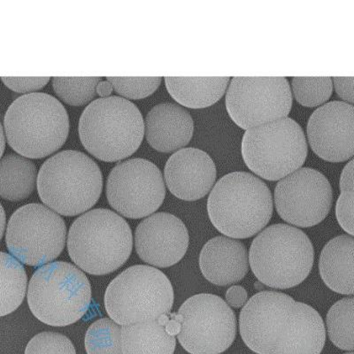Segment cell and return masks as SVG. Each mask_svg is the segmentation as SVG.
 Listing matches in <instances>:
<instances>
[{
	"mask_svg": "<svg viewBox=\"0 0 354 354\" xmlns=\"http://www.w3.org/2000/svg\"><path fill=\"white\" fill-rule=\"evenodd\" d=\"M308 153L304 131L289 117L248 129L243 137L246 166L268 181H278L299 169Z\"/></svg>",
	"mask_w": 354,
	"mask_h": 354,
	"instance_id": "10",
	"label": "cell"
},
{
	"mask_svg": "<svg viewBox=\"0 0 354 354\" xmlns=\"http://www.w3.org/2000/svg\"><path fill=\"white\" fill-rule=\"evenodd\" d=\"M27 274L21 262L0 252V317L12 314L26 295Z\"/></svg>",
	"mask_w": 354,
	"mask_h": 354,
	"instance_id": "25",
	"label": "cell"
},
{
	"mask_svg": "<svg viewBox=\"0 0 354 354\" xmlns=\"http://www.w3.org/2000/svg\"><path fill=\"white\" fill-rule=\"evenodd\" d=\"M181 322L179 343L191 354H220L236 339L235 313L220 297L202 293L191 297L170 314Z\"/></svg>",
	"mask_w": 354,
	"mask_h": 354,
	"instance_id": "11",
	"label": "cell"
},
{
	"mask_svg": "<svg viewBox=\"0 0 354 354\" xmlns=\"http://www.w3.org/2000/svg\"><path fill=\"white\" fill-rule=\"evenodd\" d=\"M166 197L159 167L151 161L131 159L116 165L106 182V198L113 209L129 219L153 214Z\"/></svg>",
	"mask_w": 354,
	"mask_h": 354,
	"instance_id": "14",
	"label": "cell"
},
{
	"mask_svg": "<svg viewBox=\"0 0 354 354\" xmlns=\"http://www.w3.org/2000/svg\"><path fill=\"white\" fill-rule=\"evenodd\" d=\"M211 223L227 238L245 239L261 232L273 214V198L267 185L246 172L221 177L207 201Z\"/></svg>",
	"mask_w": 354,
	"mask_h": 354,
	"instance_id": "2",
	"label": "cell"
},
{
	"mask_svg": "<svg viewBox=\"0 0 354 354\" xmlns=\"http://www.w3.org/2000/svg\"><path fill=\"white\" fill-rule=\"evenodd\" d=\"M64 220L41 204L19 208L8 221L6 243L17 260L31 267L55 261L65 248Z\"/></svg>",
	"mask_w": 354,
	"mask_h": 354,
	"instance_id": "12",
	"label": "cell"
},
{
	"mask_svg": "<svg viewBox=\"0 0 354 354\" xmlns=\"http://www.w3.org/2000/svg\"><path fill=\"white\" fill-rule=\"evenodd\" d=\"M5 148H6L5 133H4V129H3L1 123H0V160H1L3 153H4Z\"/></svg>",
	"mask_w": 354,
	"mask_h": 354,
	"instance_id": "40",
	"label": "cell"
},
{
	"mask_svg": "<svg viewBox=\"0 0 354 354\" xmlns=\"http://www.w3.org/2000/svg\"><path fill=\"white\" fill-rule=\"evenodd\" d=\"M254 288L256 290H260V292H263L264 284L261 283L260 281H257V282L254 283Z\"/></svg>",
	"mask_w": 354,
	"mask_h": 354,
	"instance_id": "41",
	"label": "cell"
},
{
	"mask_svg": "<svg viewBox=\"0 0 354 354\" xmlns=\"http://www.w3.org/2000/svg\"><path fill=\"white\" fill-rule=\"evenodd\" d=\"M274 198L277 213L284 221L296 227H310L328 216L333 192L324 174L300 167L278 182Z\"/></svg>",
	"mask_w": 354,
	"mask_h": 354,
	"instance_id": "15",
	"label": "cell"
},
{
	"mask_svg": "<svg viewBox=\"0 0 354 354\" xmlns=\"http://www.w3.org/2000/svg\"><path fill=\"white\" fill-rule=\"evenodd\" d=\"M113 91L112 84L109 81L101 80L96 87V93L101 97H111Z\"/></svg>",
	"mask_w": 354,
	"mask_h": 354,
	"instance_id": "38",
	"label": "cell"
},
{
	"mask_svg": "<svg viewBox=\"0 0 354 354\" xmlns=\"http://www.w3.org/2000/svg\"><path fill=\"white\" fill-rule=\"evenodd\" d=\"M1 79L6 87L18 93L39 91L50 81V77H1Z\"/></svg>",
	"mask_w": 354,
	"mask_h": 354,
	"instance_id": "33",
	"label": "cell"
},
{
	"mask_svg": "<svg viewBox=\"0 0 354 354\" xmlns=\"http://www.w3.org/2000/svg\"><path fill=\"white\" fill-rule=\"evenodd\" d=\"M352 104L332 101L310 116L308 138L315 153L330 162L352 159L354 150Z\"/></svg>",
	"mask_w": 354,
	"mask_h": 354,
	"instance_id": "16",
	"label": "cell"
},
{
	"mask_svg": "<svg viewBox=\"0 0 354 354\" xmlns=\"http://www.w3.org/2000/svg\"><path fill=\"white\" fill-rule=\"evenodd\" d=\"M353 163L354 160H351L346 167H344L342 174H341L339 181L341 192L354 191Z\"/></svg>",
	"mask_w": 354,
	"mask_h": 354,
	"instance_id": "36",
	"label": "cell"
},
{
	"mask_svg": "<svg viewBox=\"0 0 354 354\" xmlns=\"http://www.w3.org/2000/svg\"><path fill=\"white\" fill-rule=\"evenodd\" d=\"M173 304L169 278L150 266L127 268L110 283L105 294L107 314L121 326L157 320L169 315Z\"/></svg>",
	"mask_w": 354,
	"mask_h": 354,
	"instance_id": "9",
	"label": "cell"
},
{
	"mask_svg": "<svg viewBox=\"0 0 354 354\" xmlns=\"http://www.w3.org/2000/svg\"><path fill=\"white\" fill-rule=\"evenodd\" d=\"M91 287L83 271L55 261L35 272L28 303L35 317L50 326L65 327L83 318L90 308Z\"/></svg>",
	"mask_w": 354,
	"mask_h": 354,
	"instance_id": "8",
	"label": "cell"
},
{
	"mask_svg": "<svg viewBox=\"0 0 354 354\" xmlns=\"http://www.w3.org/2000/svg\"><path fill=\"white\" fill-rule=\"evenodd\" d=\"M226 303L234 308H241L248 301V293L245 288L239 286H233L227 290Z\"/></svg>",
	"mask_w": 354,
	"mask_h": 354,
	"instance_id": "35",
	"label": "cell"
},
{
	"mask_svg": "<svg viewBox=\"0 0 354 354\" xmlns=\"http://www.w3.org/2000/svg\"><path fill=\"white\" fill-rule=\"evenodd\" d=\"M239 330L258 354H321L326 341L322 316L282 292L263 290L243 306Z\"/></svg>",
	"mask_w": 354,
	"mask_h": 354,
	"instance_id": "1",
	"label": "cell"
},
{
	"mask_svg": "<svg viewBox=\"0 0 354 354\" xmlns=\"http://www.w3.org/2000/svg\"><path fill=\"white\" fill-rule=\"evenodd\" d=\"M133 238L127 221L115 212L94 209L78 217L68 232V251L82 270L94 276L113 273L128 261Z\"/></svg>",
	"mask_w": 354,
	"mask_h": 354,
	"instance_id": "5",
	"label": "cell"
},
{
	"mask_svg": "<svg viewBox=\"0 0 354 354\" xmlns=\"http://www.w3.org/2000/svg\"><path fill=\"white\" fill-rule=\"evenodd\" d=\"M344 354H353V352H350V353H344Z\"/></svg>",
	"mask_w": 354,
	"mask_h": 354,
	"instance_id": "42",
	"label": "cell"
},
{
	"mask_svg": "<svg viewBox=\"0 0 354 354\" xmlns=\"http://www.w3.org/2000/svg\"><path fill=\"white\" fill-rule=\"evenodd\" d=\"M79 136L85 149L106 162L126 159L143 142V115L135 104L121 97H100L84 109Z\"/></svg>",
	"mask_w": 354,
	"mask_h": 354,
	"instance_id": "3",
	"label": "cell"
},
{
	"mask_svg": "<svg viewBox=\"0 0 354 354\" xmlns=\"http://www.w3.org/2000/svg\"><path fill=\"white\" fill-rule=\"evenodd\" d=\"M176 337L167 334L157 320L122 328V354H174Z\"/></svg>",
	"mask_w": 354,
	"mask_h": 354,
	"instance_id": "23",
	"label": "cell"
},
{
	"mask_svg": "<svg viewBox=\"0 0 354 354\" xmlns=\"http://www.w3.org/2000/svg\"><path fill=\"white\" fill-rule=\"evenodd\" d=\"M101 77H53V87L57 96L68 105L79 106L96 96Z\"/></svg>",
	"mask_w": 354,
	"mask_h": 354,
	"instance_id": "28",
	"label": "cell"
},
{
	"mask_svg": "<svg viewBox=\"0 0 354 354\" xmlns=\"http://www.w3.org/2000/svg\"><path fill=\"white\" fill-rule=\"evenodd\" d=\"M187 227L179 218L169 213L153 214L137 227L135 248L145 263L169 268L178 263L187 252Z\"/></svg>",
	"mask_w": 354,
	"mask_h": 354,
	"instance_id": "17",
	"label": "cell"
},
{
	"mask_svg": "<svg viewBox=\"0 0 354 354\" xmlns=\"http://www.w3.org/2000/svg\"><path fill=\"white\" fill-rule=\"evenodd\" d=\"M194 123L187 110L173 103H161L145 117V135L148 143L160 153L181 150L192 140Z\"/></svg>",
	"mask_w": 354,
	"mask_h": 354,
	"instance_id": "20",
	"label": "cell"
},
{
	"mask_svg": "<svg viewBox=\"0 0 354 354\" xmlns=\"http://www.w3.org/2000/svg\"><path fill=\"white\" fill-rule=\"evenodd\" d=\"M113 90L129 100H142L153 94L161 84V77H106Z\"/></svg>",
	"mask_w": 354,
	"mask_h": 354,
	"instance_id": "30",
	"label": "cell"
},
{
	"mask_svg": "<svg viewBox=\"0 0 354 354\" xmlns=\"http://www.w3.org/2000/svg\"><path fill=\"white\" fill-rule=\"evenodd\" d=\"M332 84H334L336 93L341 99L346 103H353V77H333Z\"/></svg>",
	"mask_w": 354,
	"mask_h": 354,
	"instance_id": "34",
	"label": "cell"
},
{
	"mask_svg": "<svg viewBox=\"0 0 354 354\" xmlns=\"http://www.w3.org/2000/svg\"><path fill=\"white\" fill-rule=\"evenodd\" d=\"M354 191L341 192L336 205V216L344 232L353 236Z\"/></svg>",
	"mask_w": 354,
	"mask_h": 354,
	"instance_id": "32",
	"label": "cell"
},
{
	"mask_svg": "<svg viewBox=\"0 0 354 354\" xmlns=\"http://www.w3.org/2000/svg\"><path fill=\"white\" fill-rule=\"evenodd\" d=\"M25 354H77L74 344L64 335L42 332L28 342Z\"/></svg>",
	"mask_w": 354,
	"mask_h": 354,
	"instance_id": "31",
	"label": "cell"
},
{
	"mask_svg": "<svg viewBox=\"0 0 354 354\" xmlns=\"http://www.w3.org/2000/svg\"><path fill=\"white\" fill-rule=\"evenodd\" d=\"M6 227V213L4 208H3L2 205L0 204V240L2 239L3 236H4Z\"/></svg>",
	"mask_w": 354,
	"mask_h": 354,
	"instance_id": "39",
	"label": "cell"
},
{
	"mask_svg": "<svg viewBox=\"0 0 354 354\" xmlns=\"http://www.w3.org/2000/svg\"><path fill=\"white\" fill-rule=\"evenodd\" d=\"M292 106V93L286 77H234L227 88V113L246 131L286 118Z\"/></svg>",
	"mask_w": 354,
	"mask_h": 354,
	"instance_id": "13",
	"label": "cell"
},
{
	"mask_svg": "<svg viewBox=\"0 0 354 354\" xmlns=\"http://www.w3.org/2000/svg\"><path fill=\"white\" fill-rule=\"evenodd\" d=\"M6 139L25 158L49 156L66 143L69 117L61 102L49 94L36 93L18 97L6 111Z\"/></svg>",
	"mask_w": 354,
	"mask_h": 354,
	"instance_id": "4",
	"label": "cell"
},
{
	"mask_svg": "<svg viewBox=\"0 0 354 354\" xmlns=\"http://www.w3.org/2000/svg\"><path fill=\"white\" fill-rule=\"evenodd\" d=\"M199 268L205 279L216 286L239 283L249 271L248 249L238 239L216 236L202 248Z\"/></svg>",
	"mask_w": 354,
	"mask_h": 354,
	"instance_id": "19",
	"label": "cell"
},
{
	"mask_svg": "<svg viewBox=\"0 0 354 354\" xmlns=\"http://www.w3.org/2000/svg\"><path fill=\"white\" fill-rule=\"evenodd\" d=\"M353 298H344L335 303L327 315V330L332 343L341 350L353 352Z\"/></svg>",
	"mask_w": 354,
	"mask_h": 354,
	"instance_id": "26",
	"label": "cell"
},
{
	"mask_svg": "<svg viewBox=\"0 0 354 354\" xmlns=\"http://www.w3.org/2000/svg\"><path fill=\"white\" fill-rule=\"evenodd\" d=\"M37 182V167L27 158L8 153L0 160V197L9 201H24L35 191Z\"/></svg>",
	"mask_w": 354,
	"mask_h": 354,
	"instance_id": "24",
	"label": "cell"
},
{
	"mask_svg": "<svg viewBox=\"0 0 354 354\" xmlns=\"http://www.w3.org/2000/svg\"><path fill=\"white\" fill-rule=\"evenodd\" d=\"M353 236H337L321 252L319 270L326 286L335 292L353 295Z\"/></svg>",
	"mask_w": 354,
	"mask_h": 354,
	"instance_id": "21",
	"label": "cell"
},
{
	"mask_svg": "<svg viewBox=\"0 0 354 354\" xmlns=\"http://www.w3.org/2000/svg\"><path fill=\"white\" fill-rule=\"evenodd\" d=\"M164 328H165L167 334L170 335V336L176 337L181 331L182 325L181 322L177 321L176 318H174L169 314V320L167 321Z\"/></svg>",
	"mask_w": 354,
	"mask_h": 354,
	"instance_id": "37",
	"label": "cell"
},
{
	"mask_svg": "<svg viewBox=\"0 0 354 354\" xmlns=\"http://www.w3.org/2000/svg\"><path fill=\"white\" fill-rule=\"evenodd\" d=\"M41 201L64 216H75L99 201L103 188L99 165L82 151L66 150L46 160L37 175Z\"/></svg>",
	"mask_w": 354,
	"mask_h": 354,
	"instance_id": "6",
	"label": "cell"
},
{
	"mask_svg": "<svg viewBox=\"0 0 354 354\" xmlns=\"http://www.w3.org/2000/svg\"><path fill=\"white\" fill-rule=\"evenodd\" d=\"M292 88V93L300 105L315 107L330 99L333 84L330 77H293Z\"/></svg>",
	"mask_w": 354,
	"mask_h": 354,
	"instance_id": "29",
	"label": "cell"
},
{
	"mask_svg": "<svg viewBox=\"0 0 354 354\" xmlns=\"http://www.w3.org/2000/svg\"><path fill=\"white\" fill-rule=\"evenodd\" d=\"M216 167L205 151L183 148L167 160L164 176L167 188L176 198L196 201L211 192L216 181Z\"/></svg>",
	"mask_w": 354,
	"mask_h": 354,
	"instance_id": "18",
	"label": "cell"
},
{
	"mask_svg": "<svg viewBox=\"0 0 354 354\" xmlns=\"http://www.w3.org/2000/svg\"><path fill=\"white\" fill-rule=\"evenodd\" d=\"M230 77H165L167 91L183 106L198 109L213 106L223 97Z\"/></svg>",
	"mask_w": 354,
	"mask_h": 354,
	"instance_id": "22",
	"label": "cell"
},
{
	"mask_svg": "<svg viewBox=\"0 0 354 354\" xmlns=\"http://www.w3.org/2000/svg\"><path fill=\"white\" fill-rule=\"evenodd\" d=\"M249 266L264 286L286 290L304 282L312 270L315 250L298 227L278 223L256 236L249 251Z\"/></svg>",
	"mask_w": 354,
	"mask_h": 354,
	"instance_id": "7",
	"label": "cell"
},
{
	"mask_svg": "<svg viewBox=\"0 0 354 354\" xmlns=\"http://www.w3.org/2000/svg\"><path fill=\"white\" fill-rule=\"evenodd\" d=\"M88 354H122V328L111 319H100L85 335Z\"/></svg>",
	"mask_w": 354,
	"mask_h": 354,
	"instance_id": "27",
	"label": "cell"
}]
</instances>
